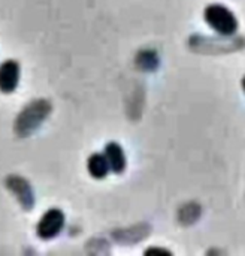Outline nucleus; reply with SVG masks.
<instances>
[{"label": "nucleus", "mask_w": 245, "mask_h": 256, "mask_svg": "<svg viewBox=\"0 0 245 256\" xmlns=\"http://www.w3.org/2000/svg\"><path fill=\"white\" fill-rule=\"evenodd\" d=\"M49 112H51V104L48 100L45 99L33 100L19 112L15 122V132L19 136L31 135L42 124V122L49 116Z\"/></svg>", "instance_id": "1"}, {"label": "nucleus", "mask_w": 245, "mask_h": 256, "mask_svg": "<svg viewBox=\"0 0 245 256\" xmlns=\"http://www.w3.org/2000/svg\"><path fill=\"white\" fill-rule=\"evenodd\" d=\"M190 46L196 52L204 54H225L240 51L245 46L244 38L235 39H220V38H207V36H193L190 39Z\"/></svg>", "instance_id": "2"}, {"label": "nucleus", "mask_w": 245, "mask_h": 256, "mask_svg": "<svg viewBox=\"0 0 245 256\" xmlns=\"http://www.w3.org/2000/svg\"><path fill=\"white\" fill-rule=\"evenodd\" d=\"M205 20L216 32L223 36H232L238 28L237 16L223 4H210L205 9Z\"/></svg>", "instance_id": "3"}, {"label": "nucleus", "mask_w": 245, "mask_h": 256, "mask_svg": "<svg viewBox=\"0 0 245 256\" xmlns=\"http://www.w3.org/2000/svg\"><path fill=\"white\" fill-rule=\"evenodd\" d=\"M63 225H64L63 213L60 210H57V208H52V210L46 212L43 214V218L40 219V222L37 225V234L43 240L54 238L55 236H58Z\"/></svg>", "instance_id": "4"}, {"label": "nucleus", "mask_w": 245, "mask_h": 256, "mask_svg": "<svg viewBox=\"0 0 245 256\" xmlns=\"http://www.w3.org/2000/svg\"><path fill=\"white\" fill-rule=\"evenodd\" d=\"M6 186L16 196V200L25 210H31V207L34 206V195L27 180L18 176H10L6 180Z\"/></svg>", "instance_id": "5"}, {"label": "nucleus", "mask_w": 245, "mask_h": 256, "mask_svg": "<svg viewBox=\"0 0 245 256\" xmlns=\"http://www.w3.org/2000/svg\"><path fill=\"white\" fill-rule=\"evenodd\" d=\"M19 80V66L13 60H7L0 66V90L10 93L16 88Z\"/></svg>", "instance_id": "6"}, {"label": "nucleus", "mask_w": 245, "mask_h": 256, "mask_svg": "<svg viewBox=\"0 0 245 256\" xmlns=\"http://www.w3.org/2000/svg\"><path fill=\"white\" fill-rule=\"evenodd\" d=\"M105 158L108 160L109 168L114 172H121L126 168V156L123 148L117 142H109L105 148Z\"/></svg>", "instance_id": "7"}, {"label": "nucleus", "mask_w": 245, "mask_h": 256, "mask_svg": "<svg viewBox=\"0 0 245 256\" xmlns=\"http://www.w3.org/2000/svg\"><path fill=\"white\" fill-rule=\"evenodd\" d=\"M150 234V226L148 225H136L133 228L129 230H123V231H115L114 237L118 242H124V243H136L141 242L142 238H145Z\"/></svg>", "instance_id": "8"}, {"label": "nucleus", "mask_w": 245, "mask_h": 256, "mask_svg": "<svg viewBox=\"0 0 245 256\" xmlns=\"http://www.w3.org/2000/svg\"><path fill=\"white\" fill-rule=\"evenodd\" d=\"M201 214H202L201 206L196 202H189L180 208L178 219H180V224H183V225H192L199 220Z\"/></svg>", "instance_id": "9"}, {"label": "nucleus", "mask_w": 245, "mask_h": 256, "mask_svg": "<svg viewBox=\"0 0 245 256\" xmlns=\"http://www.w3.org/2000/svg\"><path fill=\"white\" fill-rule=\"evenodd\" d=\"M159 56L156 54V51H151V50H145V51H141L136 57V66L141 69V70H145V72H153L159 68Z\"/></svg>", "instance_id": "10"}, {"label": "nucleus", "mask_w": 245, "mask_h": 256, "mask_svg": "<svg viewBox=\"0 0 245 256\" xmlns=\"http://www.w3.org/2000/svg\"><path fill=\"white\" fill-rule=\"evenodd\" d=\"M88 171L94 178H103L109 171V165H108L106 158L102 154H93L88 159Z\"/></svg>", "instance_id": "11"}, {"label": "nucleus", "mask_w": 245, "mask_h": 256, "mask_svg": "<svg viewBox=\"0 0 245 256\" xmlns=\"http://www.w3.org/2000/svg\"><path fill=\"white\" fill-rule=\"evenodd\" d=\"M153 254H160V255H171L169 250H165V249H148L147 250V255H153Z\"/></svg>", "instance_id": "12"}, {"label": "nucleus", "mask_w": 245, "mask_h": 256, "mask_svg": "<svg viewBox=\"0 0 245 256\" xmlns=\"http://www.w3.org/2000/svg\"><path fill=\"white\" fill-rule=\"evenodd\" d=\"M243 87H244V92H245V76H244V80H243Z\"/></svg>", "instance_id": "13"}]
</instances>
